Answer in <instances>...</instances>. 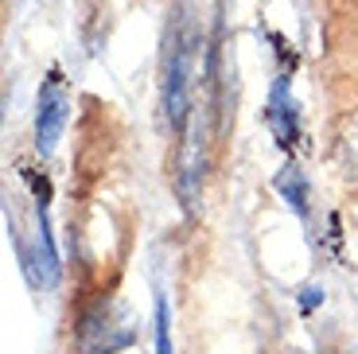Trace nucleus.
Instances as JSON below:
<instances>
[{
    "label": "nucleus",
    "instance_id": "nucleus-1",
    "mask_svg": "<svg viewBox=\"0 0 358 354\" xmlns=\"http://www.w3.org/2000/svg\"><path fill=\"white\" fill-rule=\"evenodd\" d=\"M199 47H203V31H199L195 16H191V4L179 0L168 16V27H164V55H160V106L176 133H183L187 113H191Z\"/></svg>",
    "mask_w": 358,
    "mask_h": 354
},
{
    "label": "nucleus",
    "instance_id": "nucleus-2",
    "mask_svg": "<svg viewBox=\"0 0 358 354\" xmlns=\"http://www.w3.org/2000/svg\"><path fill=\"white\" fill-rule=\"evenodd\" d=\"M133 339H136L133 327L117 316L113 304H98V308H90L86 316L78 319L74 343H78L82 354H117V351H125Z\"/></svg>",
    "mask_w": 358,
    "mask_h": 354
},
{
    "label": "nucleus",
    "instance_id": "nucleus-3",
    "mask_svg": "<svg viewBox=\"0 0 358 354\" xmlns=\"http://www.w3.org/2000/svg\"><path fill=\"white\" fill-rule=\"evenodd\" d=\"M66 117H71V98H66L63 74L55 71L43 82L39 101H36V148H39V156H51L55 152V144H59V136L66 129Z\"/></svg>",
    "mask_w": 358,
    "mask_h": 354
},
{
    "label": "nucleus",
    "instance_id": "nucleus-4",
    "mask_svg": "<svg viewBox=\"0 0 358 354\" xmlns=\"http://www.w3.org/2000/svg\"><path fill=\"white\" fill-rule=\"evenodd\" d=\"M268 125H273V133H277V141L285 144H292L296 141V106H292V98L285 94V82H277L273 86V98H268Z\"/></svg>",
    "mask_w": 358,
    "mask_h": 354
},
{
    "label": "nucleus",
    "instance_id": "nucleus-5",
    "mask_svg": "<svg viewBox=\"0 0 358 354\" xmlns=\"http://www.w3.org/2000/svg\"><path fill=\"white\" fill-rule=\"evenodd\" d=\"M277 191H280V199H285L288 206H292L300 218H308V203H312V191H308V176L296 164H288V168H280L277 171Z\"/></svg>",
    "mask_w": 358,
    "mask_h": 354
},
{
    "label": "nucleus",
    "instance_id": "nucleus-6",
    "mask_svg": "<svg viewBox=\"0 0 358 354\" xmlns=\"http://www.w3.org/2000/svg\"><path fill=\"white\" fill-rule=\"evenodd\" d=\"M152 327H156V354H171V316H168V300L164 296H156Z\"/></svg>",
    "mask_w": 358,
    "mask_h": 354
},
{
    "label": "nucleus",
    "instance_id": "nucleus-7",
    "mask_svg": "<svg viewBox=\"0 0 358 354\" xmlns=\"http://www.w3.org/2000/svg\"><path fill=\"white\" fill-rule=\"evenodd\" d=\"M320 304H323V288H315V284H308V288H300V308H304V311L320 308Z\"/></svg>",
    "mask_w": 358,
    "mask_h": 354
}]
</instances>
